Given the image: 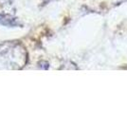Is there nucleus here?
I'll return each instance as SVG.
<instances>
[{"label": "nucleus", "instance_id": "1", "mask_svg": "<svg viewBox=\"0 0 127 114\" xmlns=\"http://www.w3.org/2000/svg\"><path fill=\"white\" fill-rule=\"evenodd\" d=\"M0 25L5 27H17L19 25V22L13 17L6 14H0Z\"/></svg>", "mask_w": 127, "mask_h": 114}]
</instances>
